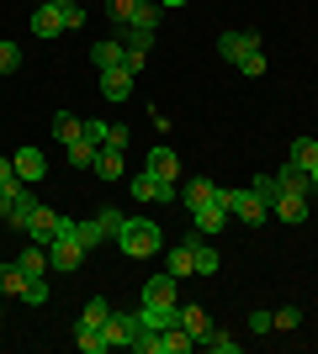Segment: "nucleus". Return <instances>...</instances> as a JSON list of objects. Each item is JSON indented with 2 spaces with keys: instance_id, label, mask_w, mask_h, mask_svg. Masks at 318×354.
I'll list each match as a JSON object with an SVG mask.
<instances>
[{
  "instance_id": "f257e3e1",
  "label": "nucleus",
  "mask_w": 318,
  "mask_h": 354,
  "mask_svg": "<svg viewBox=\"0 0 318 354\" xmlns=\"http://www.w3.org/2000/svg\"><path fill=\"white\" fill-rule=\"evenodd\" d=\"M117 249L127 254V259H154V254H165V233H159V222H149V217H122Z\"/></svg>"
},
{
  "instance_id": "f03ea898",
  "label": "nucleus",
  "mask_w": 318,
  "mask_h": 354,
  "mask_svg": "<svg viewBox=\"0 0 318 354\" xmlns=\"http://www.w3.org/2000/svg\"><path fill=\"white\" fill-rule=\"evenodd\" d=\"M223 207H228V217H239L244 227H260V222L271 217V201L255 191V185H239V191H223Z\"/></svg>"
},
{
  "instance_id": "7ed1b4c3",
  "label": "nucleus",
  "mask_w": 318,
  "mask_h": 354,
  "mask_svg": "<svg viewBox=\"0 0 318 354\" xmlns=\"http://www.w3.org/2000/svg\"><path fill=\"white\" fill-rule=\"evenodd\" d=\"M80 265H85V243H80L75 233H59L48 243V270H53V275H75Z\"/></svg>"
},
{
  "instance_id": "20e7f679",
  "label": "nucleus",
  "mask_w": 318,
  "mask_h": 354,
  "mask_svg": "<svg viewBox=\"0 0 318 354\" xmlns=\"http://www.w3.org/2000/svg\"><path fill=\"white\" fill-rule=\"evenodd\" d=\"M127 191H133V201H143V207H149V201H159V207H165V201H175V180H159V175H149V169H143V175H133L127 180Z\"/></svg>"
},
{
  "instance_id": "39448f33",
  "label": "nucleus",
  "mask_w": 318,
  "mask_h": 354,
  "mask_svg": "<svg viewBox=\"0 0 318 354\" xmlns=\"http://www.w3.org/2000/svg\"><path fill=\"white\" fill-rule=\"evenodd\" d=\"M271 217H281L287 227H303V222L313 217V201H308V196H292V191H276L271 196Z\"/></svg>"
},
{
  "instance_id": "423d86ee",
  "label": "nucleus",
  "mask_w": 318,
  "mask_h": 354,
  "mask_svg": "<svg viewBox=\"0 0 318 354\" xmlns=\"http://www.w3.org/2000/svg\"><path fill=\"white\" fill-rule=\"evenodd\" d=\"M59 227H64V212H53V207H37V212H32V227H27V238L48 249V243L59 238Z\"/></svg>"
},
{
  "instance_id": "0eeeda50",
  "label": "nucleus",
  "mask_w": 318,
  "mask_h": 354,
  "mask_svg": "<svg viewBox=\"0 0 318 354\" xmlns=\"http://www.w3.org/2000/svg\"><path fill=\"white\" fill-rule=\"evenodd\" d=\"M11 164H16V175H21V180H27V185H37V180H43L48 175V159H43V148H16V153H11Z\"/></svg>"
},
{
  "instance_id": "6e6552de",
  "label": "nucleus",
  "mask_w": 318,
  "mask_h": 354,
  "mask_svg": "<svg viewBox=\"0 0 318 354\" xmlns=\"http://www.w3.org/2000/svg\"><path fill=\"white\" fill-rule=\"evenodd\" d=\"M255 48H260L255 32H223V37H218V53H223L233 69H239V59H244V53H255Z\"/></svg>"
},
{
  "instance_id": "1a4fd4ad",
  "label": "nucleus",
  "mask_w": 318,
  "mask_h": 354,
  "mask_svg": "<svg viewBox=\"0 0 318 354\" xmlns=\"http://www.w3.org/2000/svg\"><path fill=\"white\" fill-rule=\"evenodd\" d=\"M133 317H127V312H106V323H101V339L112 344V349H127V344H133Z\"/></svg>"
},
{
  "instance_id": "9d476101",
  "label": "nucleus",
  "mask_w": 318,
  "mask_h": 354,
  "mask_svg": "<svg viewBox=\"0 0 318 354\" xmlns=\"http://www.w3.org/2000/svg\"><path fill=\"white\" fill-rule=\"evenodd\" d=\"M143 169H149V175H159V180H175V175H181V153H175L170 143H154Z\"/></svg>"
},
{
  "instance_id": "9b49d317",
  "label": "nucleus",
  "mask_w": 318,
  "mask_h": 354,
  "mask_svg": "<svg viewBox=\"0 0 318 354\" xmlns=\"http://www.w3.org/2000/svg\"><path fill=\"white\" fill-rule=\"evenodd\" d=\"M175 275H170V270H159V275H154V281H143V307H170V301H175Z\"/></svg>"
},
{
  "instance_id": "f8f14e48",
  "label": "nucleus",
  "mask_w": 318,
  "mask_h": 354,
  "mask_svg": "<svg viewBox=\"0 0 318 354\" xmlns=\"http://www.w3.org/2000/svg\"><path fill=\"white\" fill-rule=\"evenodd\" d=\"M32 32H37V37H59V32H64L59 0H37V11H32Z\"/></svg>"
},
{
  "instance_id": "ddd939ff",
  "label": "nucleus",
  "mask_w": 318,
  "mask_h": 354,
  "mask_svg": "<svg viewBox=\"0 0 318 354\" xmlns=\"http://www.w3.org/2000/svg\"><path fill=\"white\" fill-rule=\"evenodd\" d=\"M191 222H197V233H202V238H218V233L228 227V207H223V201L197 207V212H191Z\"/></svg>"
},
{
  "instance_id": "4468645a",
  "label": "nucleus",
  "mask_w": 318,
  "mask_h": 354,
  "mask_svg": "<svg viewBox=\"0 0 318 354\" xmlns=\"http://www.w3.org/2000/svg\"><path fill=\"white\" fill-rule=\"evenodd\" d=\"M133 317H138L143 328H154V333H165V328L181 323V301H170V307H138Z\"/></svg>"
},
{
  "instance_id": "2eb2a0df",
  "label": "nucleus",
  "mask_w": 318,
  "mask_h": 354,
  "mask_svg": "<svg viewBox=\"0 0 318 354\" xmlns=\"http://www.w3.org/2000/svg\"><path fill=\"white\" fill-rule=\"evenodd\" d=\"M91 175H96V180H122V175H127V159H122V148H112V143H106L101 153H96Z\"/></svg>"
},
{
  "instance_id": "dca6fc26",
  "label": "nucleus",
  "mask_w": 318,
  "mask_h": 354,
  "mask_svg": "<svg viewBox=\"0 0 318 354\" xmlns=\"http://www.w3.org/2000/svg\"><path fill=\"white\" fill-rule=\"evenodd\" d=\"M101 95L106 101H127V95H133V74L122 69V64L117 69H101Z\"/></svg>"
},
{
  "instance_id": "f3484780",
  "label": "nucleus",
  "mask_w": 318,
  "mask_h": 354,
  "mask_svg": "<svg viewBox=\"0 0 318 354\" xmlns=\"http://www.w3.org/2000/svg\"><path fill=\"white\" fill-rule=\"evenodd\" d=\"M276 191H292V196H308V201H313V180H308V169L287 164V169H276Z\"/></svg>"
},
{
  "instance_id": "a211bd4d",
  "label": "nucleus",
  "mask_w": 318,
  "mask_h": 354,
  "mask_svg": "<svg viewBox=\"0 0 318 354\" xmlns=\"http://www.w3.org/2000/svg\"><path fill=\"white\" fill-rule=\"evenodd\" d=\"M181 201H186L191 212H197V207H212V201H223V185H212V180H191V185L181 191Z\"/></svg>"
},
{
  "instance_id": "6ab92c4d",
  "label": "nucleus",
  "mask_w": 318,
  "mask_h": 354,
  "mask_svg": "<svg viewBox=\"0 0 318 354\" xmlns=\"http://www.w3.org/2000/svg\"><path fill=\"white\" fill-rule=\"evenodd\" d=\"M0 296H27V270L16 265V259H0Z\"/></svg>"
},
{
  "instance_id": "aec40b11",
  "label": "nucleus",
  "mask_w": 318,
  "mask_h": 354,
  "mask_svg": "<svg viewBox=\"0 0 318 354\" xmlns=\"http://www.w3.org/2000/svg\"><path fill=\"white\" fill-rule=\"evenodd\" d=\"M32 212H37V201H32V191H27V196H16L11 207H6V222H11L16 233H27V227H32Z\"/></svg>"
},
{
  "instance_id": "412c9836",
  "label": "nucleus",
  "mask_w": 318,
  "mask_h": 354,
  "mask_svg": "<svg viewBox=\"0 0 318 354\" xmlns=\"http://www.w3.org/2000/svg\"><path fill=\"white\" fill-rule=\"evenodd\" d=\"M191 349H197V339H191V333H186L181 323L159 333V354H191Z\"/></svg>"
},
{
  "instance_id": "4be33fe9",
  "label": "nucleus",
  "mask_w": 318,
  "mask_h": 354,
  "mask_svg": "<svg viewBox=\"0 0 318 354\" xmlns=\"http://www.w3.org/2000/svg\"><path fill=\"white\" fill-rule=\"evenodd\" d=\"M181 328L191 333V339H197V349H202V339L212 333V317H207L202 307H181Z\"/></svg>"
},
{
  "instance_id": "5701e85b",
  "label": "nucleus",
  "mask_w": 318,
  "mask_h": 354,
  "mask_svg": "<svg viewBox=\"0 0 318 354\" xmlns=\"http://www.w3.org/2000/svg\"><path fill=\"white\" fill-rule=\"evenodd\" d=\"M165 270L175 275V281H181V275H197V265H191V238H186V243H175V249L165 254Z\"/></svg>"
},
{
  "instance_id": "b1692460",
  "label": "nucleus",
  "mask_w": 318,
  "mask_h": 354,
  "mask_svg": "<svg viewBox=\"0 0 318 354\" xmlns=\"http://www.w3.org/2000/svg\"><path fill=\"white\" fill-rule=\"evenodd\" d=\"M191 265H197V275H218V265H223V259H218V249H207V243H202V233L191 238Z\"/></svg>"
},
{
  "instance_id": "393cba45",
  "label": "nucleus",
  "mask_w": 318,
  "mask_h": 354,
  "mask_svg": "<svg viewBox=\"0 0 318 354\" xmlns=\"http://www.w3.org/2000/svg\"><path fill=\"white\" fill-rule=\"evenodd\" d=\"M91 64H96V69H117V64H122V37L96 43V48H91Z\"/></svg>"
},
{
  "instance_id": "a878e982",
  "label": "nucleus",
  "mask_w": 318,
  "mask_h": 354,
  "mask_svg": "<svg viewBox=\"0 0 318 354\" xmlns=\"http://www.w3.org/2000/svg\"><path fill=\"white\" fill-rule=\"evenodd\" d=\"M138 6H143V0H106V16H112V27H133V16H138Z\"/></svg>"
},
{
  "instance_id": "bb28decb",
  "label": "nucleus",
  "mask_w": 318,
  "mask_h": 354,
  "mask_svg": "<svg viewBox=\"0 0 318 354\" xmlns=\"http://www.w3.org/2000/svg\"><path fill=\"white\" fill-rule=\"evenodd\" d=\"M16 265L27 270V281H37V275H48V249H43V243H32V249L21 254V259H16Z\"/></svg>"
},
{
  "instance_id": "cd10ccee",
  "label": "nucleus",
  "mask_w": 318,
  "mask_h": 354,
  "mask_svg": "<svg viewBox=\"0 0 318 354\" xmlns=\"http://www.w3.org/2000/svg\"><path fill=\"white\" fill-rule=\"evenodd\" d=\"M96 153H101V143H91L85 133H80L75 143H69V164H80V169H91V164H96Z\"/></svg>"
},
{
  "instance_id": "c85d7f7f",
  "label": "nucleus",
  "mask_w": 318,
  "mask_h": 354,
  "mask_svg": "<svg viewBox=\"0 0 318 354\" xmlns=\"http://www.w3.org/2000/svg\"><path fill=\"white\" fill-rule=\"evenodd\" d=\"M106 312H112V307H106V296H91V301L80 307V323H75V328H101Z\"/></svg>"
},
{
  "instance_id": "c756f323",
  "label": "nucleus",
  "mask_w": 318,
  "mask_h": 354,
  "mask_svg": "<svg viewBox=\"0 0 318 354\" xmlns=\"http://www.w3.org/2000/svg\"><path fill=\"white\" fill-rule=\"evenodd\" d=\"M80 133H85V122H75V117H69V111H59V117H53V138H59V143H64V148L75 143V138H80Z\"/></svg>"
},
{
  "instance_id": "7c9ffc66",
  "label": "nucleus",
  "mask_w": 318,
  "mask_h": 354,
  "mask_svg": "<svg viewBox=\"0 0 318 354\" xmlns=\"http://www.w3.org/2000/svg\"><path fill=\"white\" fill-rule=\"evenodd\" d=\"M75 344H80V354H106L112 344L101 339V328H75Z\"/></svg>"
},
{
  "instance_id": "2f4dec72",
  "label": "nucleus",
  "mask_w": 318,
  "mask_h": 354,
  "mask_svg": "<svg viewBox=\"0 0 318 354\" xmlns=\"http://www.w3.org/2000/svg\"><path fill=\"white\" fill-rule=\"evenodd\" d=\"M202 349H212V354H239V339H233V333H223V328H212L207 339H202Z\"/></svg>"
},
{
  "instance_id": "473e14b6",
  "label": "nucleus",
  "mask_w": 318,
  "mask_h": 354,
  "mask_svg": "<svg viewBox=\"0 0 318 354\" xmlns=\"http://www.w3.org/2000/svg\"><path fill=\"white\" fill-rule=\"evenodd\" d=\"M318 153V138H292V153H287V164H297V169H303L308 159H313Z\"/></svg>"
},
{
  "instance_id": "72a5a7b5",
  "label": "nucleus",
  "mask_w": 318,
  "mask_h": 354,
  "mask_svg": "<svg viewBox=\"0 0 318 354\" xmlns=\"http://www.w3.org/2000/svg\"><path fill=\"white\" fill-rule=\"evenodd\" d=\"M159 11H165V6H159V0H143V6H138V16H133V27L154 32V27H159Z\"/></svg>"
},
{
  "instance_id": "f704fd0d",
  "label": "nucleus",
  "mask_w": 318,
  "mask_h": 354,
  "mask_svg": "<svg viewBox=\"0 0 318 354\" xmlns=\"http://www.w3.org/2000/svg\"><path fill=\"white\" fill-rule=\"evenodd\" d=\"M143 64H149V48H127V43H122V69L133 74V80L143 74Z\"/></svg>"
},
{
  "instance_id": "c9c22d12",
  "label": "nucleus",
  "mask_w": 318,
  "mask_h": 354,
  "mask_svg": "<svg viewBox=\"0 0 318 354\" xmlns=\"http://www.w3.org/2000/svg\"><path fill=\"white\" fill-rule=\"evenodd\" d=\"M59 16H64V32L85 27V6H75V0H59Z\"/></svg>"
},
{
  "instance_id": "e433bc0d",
  "label": "nucleus",
  "mask_w": 318,
  "mask_h": 354,
  "mask_svg": "<svg viewBox=\"0 0 318 354\" xmlns=\"http://www.w3.org/2000/svg\"><path fill=\"white\" fill-rule=\"evenodd\" d=\"M48 296L53 291H48V281L37 275V281H27V296H21V301H27V307H48Z\"/></svg>"
},
{
  "instance_id": "4c0bfd02",
  "label": "nucleus",
  "mask_w": 318,
  "mask_h": 354,
  "mask_svg": "<svg viewBox=\"0 0 318 354\" xmlns=\"http://www.w3.org/2000/svg\"><path fill=\"white\" fill-rule=\"evenodd\" d=\"M292 328H303V307H281L276 312V333H292Z\"/></svg>"
},
{
  "instance_id": "58836bf2",
  "label": "nucleus",
  "mask_w": 318,
  "mask_h": 354,
  "mask_svg": "<svg viewBox=\"0 0 318 354\" xmlns=\"http://www.w3.org/2000/svg\"><path fill=\"white\" fill-rule=\"evenodd\" d=\"M21 69V48L16 43H0V74H16Z\"/></svg>"
},
{
  "instance_id": "ea45409f",
  "label": "nucleus",
  "mask_w": 318,
  "mask_h": 354,
  "mask_svg": "<svg viewBox=\"0 0 318 354\" xmlns=\"http://www.w3.org/2000/svg\"><path fill=\"white\" fill-rule=\"evenodd\" d=\"M239 74L260 80V74H265V53H260V48H255V53H244V59H239Z\"/></svg>"
},
{
  "instance_id": "a19ab883",
  "label": "nucleus",
  "mask_w": 318,
  "mask_h": 354,
  "mask_svg": "<svg viewBox=\"0 0 318 354\" xmlns=\"http://www.w3.org/2000/svg\"><path fill=\"white\" fill-rule=\"evenodd\" d=\"M249 333H276V312H249Z\"/></svg>"
},
{
  "instance_id": "79ce46f5",
  "label": "nucleus",
  "mask_w": 318,
  "mask_h": 354,
  "mask_svg": "<svg viewBox=\"0 0 318 354\" xmlns=\"http://www.w3.org/2000/svg\"><path fill=\"white\" fill-rule=\"evenodd\" d=\"M106 127H112V122H85V138H91V143H101V148H106Z\"/></svg>"
},
{
  "instance_id": "37998d69",
  "label": "nucleus",
  "mask_w": 318,
  "mask_h": 354,
  "mask_svg": "<svg viewBox=\"0 0 318 354\" xmlns=\"http://www.w3.org/2000/svg\"><path fill=\"white\" fill-rule=\"evenodd\" d=\"M127 138H133L127 127H106V143H112V148H127Z\"/></svg>"
},
{
  "instance_id": "c03bdc74",
  "label": "nucleus",
  "mask_w": 318,
  "mask_h": 354,
  "mask_svg": "<svg viewBox=\"0 0 318 354\" xmlns=\"http://www.w3.org/2000/svg\"><path fill=\"white\" fill-rule=\"evenodd\" d=\"M303 169H308V180H313V196H318V153H313V159L303 164Z\"/></svg>"
},
{
  "instance_id": "a18cd8bd",
  "label": "nucleus",
  "mask_w": 318,
  "mask_h": 354,
  "mask_svg": "<svg viewBox=\"0 0 318 354\" xmlns=\"http://www.w3.org/2000/svg\"><path fill=\"white\" fill-rule=\"evenodd\" d=\"M159 6H165V11H175V6H186V0H159Z\"/></svg>"
},
{
  "instance_id": "49530a36",
  "label": "nucleus",
  "mask_w": 318,
  "mask_h": 354,
  "mask_svg": "<svg viewBox=\"0 0 318 354\" xmlns=\"http://www.w3.org/2000/svg\"><path fill=\"white\" fill-rule=\"evenodd\" d=\"M0 317H6V301H0Z\"/></svg>"
}]
</instances>
